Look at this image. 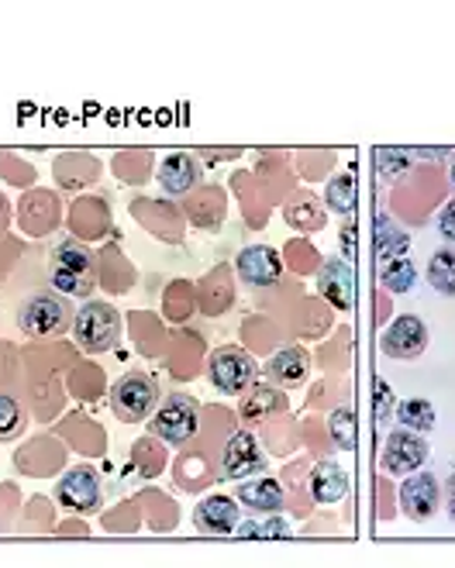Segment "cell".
I'll use <instances>...</instances> for the list:
<instances>
[{"label": "cell", "mask_w": 455, "mask_h": 568, "mask_svg": "<svg viewBox=\"0 0 455 568\" xmlns=\"http://www.w3.org/2000/svg\"><path fill=\"white\" fill-rule=\"evenodd\" d=\"M376 162H380V176L383 180H397L407 170V155L397 152V149H380L376 152Z\"/></svg>", "instance_id": "cell-27"}, {"label": "cell", "mask_w": 455, "mask_h": 568, "mask_svg": "<svg viewBox=\"0 0 455 568\" xmlns=\"http://www.w3.org/2000/svg\"><path fill=\"white\" fill-rule=\"evenodd\" d=\"M328 207L335 214H352L355 211V183L352 176H338L328 183Z\"/></svg>", "instance_id": "cell-26"}, {"label": "cell", "mask_w": 455, "mask_h": 568, "mask_svg": "<svg viewBox=\"0 0 455 568\" xmlns=\"http://www.w3.org/2000/svg\"><path fill=\"white\" fill-rule=\"evenodd\" d=\"M386 404H394V393L386 383H376V424H386Z\"/></svg>", "instance_id": "cell-30"}, {"label": "cell", "mask_w": 455, "mask_h": 568, "mask_svg": "<svg viewBox=\"0 0 455 568\" xmlns=\"http://www.w3.org/2000/svg\"><path fill=\"white\" fill-rule=\"evenodd\" d=\"M52 270L93 276V255H90V248H83L77 242H59L55 252H52Z\"/></svg>", "instance_id": "cell-20"}, {"label": "cell", "mask_w": 455, "mask_h": 568, "mask_svg": "<svg viewBox=\"0 0 455 568\" xmlns=\"http://www.w3.org/2000/svg\"><path fill=\"white\" fill-rule=\"evenodd\" d=\"M373 239H376V258H380V262L404 255V252H407V245H411V242H407V231H404V227H397V224L390 221L386 214H380V217H376Z\"/></svg>", "instance_id": "cell-19"}, {"label": "cell", "mask_w": 455, "mask_h": 568, "mask_svg": "<svg viewBox=\"0 0 455 568\" xmlns=\"http://www.w3.org/2000/svg\"><path fill=\"white\" fill-rule=\"evenodd\" d=\"M73 307L67 304V296L59 290H39L21 300L18 307V327L28 338H55V334L70 331Z\"/></svg>", "instance_id": "cell-2"}, {"label": "cell", "mask_w": 455, "mask_h": 568, "mask_svg": "<svg viewBox=\"0 0 455 568\" xmlns=\"http://www.w3.org/2000/svg\"><path fill=\"white\" fill-rule=\"evenodd\" d=\"M397 420H401V427H407V430L428 434V430L435 427V407H432V399H425V396H411V399H404V404L397 407Z\"/></svg>", "instance_id": "cell-22"}, {"label": "cell", "mask_w": 455, "mask_h": 568, "mask_svg": "<svg viewBox=\"0 0 455 568\" xmlns=\"http://www.w3.org/2000/svg\"><path fill=\"white\" fill-rule=\"evenodd\" d=\"M24 427H28V417H24L21 404H18L14 396L0 393V442L18 438V434H21Z\"/></svg>", "instance_id": "cell-24"}, {"label": "cell", "mask_w": 455, "mask_h": 568, "mask_svg": "<svg viewBox=\"0 0 455 568\" xmlns=\"http://www.w3.org/2000/svg\"><path fill=\"white\" fill-rule=\"evenodd\" d=\"M152 434L159 442H166L173 448L186 445L193 434H198V399L186 396V393H173L166 396L162 404L152 410V420H149Z\"/></svg>", "instance_id": "cell-4"}, {"label": "cell", "mask_w": 455, "mask_h": 568, "mask_svg": "<svg viewBox=\"0 0 455 568\" xmlns=\"http://www.w3.org/2000/svg\"><path fill=\"white\" fill-rule=\"evenodd\" d=\"M70 334L87 355L111 352L121 342V314L114 311V304L87 296V304L70 321Z\"/></svg>", "instance_id": "cell-1"}, {"label": "cell", "mask_w": 455, "mask_h": 568, "mask_svg": "<svg viewBox=\"0 0 455 568\" xmlns=\"http://www.w3.org/2000/svg\"><path fill=\"white\" fill-rule=\"evenodd\" d=\"M448 176H452V186H455V159H452V170H448Z\"/></svg>", "instance_id": "cell-32"}, {"label": "cell", "mask_w": 455, "mask_h": 568, "mask_svg": "<svg viewBox=\"0 0 455 568\" xmlns=\"http://www.w3.org/2000/svg\"><path fill=\"white\" fill-rule=\"evenodd\" d=\"M208 376H211L214 389H221V393H245L259 379V365L245 348L221 345V348L211 352Z\"/></svg>", "instance_id": "cell-5"}, {"label": "cell", "mask_w": 455, "mask_h": 568, "mask_svg": "<svg viewBox=\"0 0 455 568\" xmlns=\"http://www.w3.org/2000/svg\"><path fill=\"white\" fill-rule=\"evenodd\" d=\"M286 410V396L276 389V386H252V396L242 399V417L252 424V420H266L270 414H280Z\"/></svg>", "instance_id": "cell-18"}, {"label": "cell", "mask_w": 455, "mask_h": 568, "mask_svg": "<svg viewBox=\"0 0 455 568\" xmlns=\"http://www.w3.org/2000/svg\"><path fill=\"white\" fill-rule=\"evenodd\" d=\"M428 348V324L417 314H401L380 334V352L397 362H414Z\"/></svg>", "instance_id": "cell-6"}, {"label": "cell", "mask_w": 455, "mask_h": 568, "mask_svg": "<svg viewBox=\"0 0 455 568\" xmlns=\"http://www.w3.org/2000/svg\"><path fill=\"white\" fill-rule=\"evenodd\" d=\"M438 231H442V239L445 242H455V200H448L442 217H438Z\"/></svg>", "instance_id": "cell-29"}, {"label": "cell", "mask_w": 455, "mask_h": 568, "mask_svg": "<svg viewBox=\"0 0 455 568\" xmlns=\"http://www.w3.org/2000/svg\"><path fill=\"white\" fill-rule=\"evenodd\" d=\"M442 507V486L432 473H411L401 486V510L411 520H428Z\"/></svg>", "instance_id": "cell-10"}, {"label": "cell", "mask_w": 455, "mask_h": 568, "mask_svg": "<svg viewBox=\"0 0 455 568\" xmlns=\"http://www.w3.org/2000/svg\"><path fill=\"white\" fill-rule=\"evenodd\" d=\"M380 283H383L390 293H407V290H414V283H417L414 262H411V258H404V255L380 262Z\"/></svg>", "instance_id": "cell-21"}, {"label": "cell", "mask_w": 455, "mask_h": 568, "mask_svg": "<svg viewBox=\"0 0 455 568\" xmlns=\"http://www.w3.org/2000/svg\"><path fill=\"white\" fill-rule=\"evenodd\" d=\"M428 283L442 296H455V252L442 248L428 258Z\"/></svg>", "instance_id": "cell-23"}, {"label": "cell", "mask_w": 455, "mask_h": 568, "mask_svg": "<svg viewBox=\"0 0 455 568\" xmlns=\"http://www.w3.org/2000/svg\"><path fill=\"white\" fill-rule=\"evenodd\" d=\"M317 290L321 296L328 300L332 307L348 311L352 300H355V276H352V265L345 258H328L321 265L317 273Z\"/></svg>", "instance_id": "cell-12"}, {"label": "cell", "mask_w": 455, "mask_h": 568, "mask_svg": "<svg viewBox=\"0 0 455 568\" xmlns=\"http://www.w3.org/2000/svg\"><path fill=\"white\" fill-rule=\"evenodd\" d=\"M235 270L249 286H273L280 283V255L270 245H249L242 248Z\"/></svg>", "instance_id": "cell-13"}, {"label": "cell", "mask_w": 455, "mask_h": 568, "mask_svg": "<svg viewBox=\"0 0 455 568\" xmlns=\"http://www.w3.org/2000/svg\"><path fill=\"white\" fill-rule=\"evenodd\" d=\"M263 469H266V452L259 445V438L252 430H235L221 455V476L242 483L249 476H259Z\"/></svg>", "instance_id": "cell-9"}, {"label": "cell", "mask_w": 455, "mask_h": 568, "mask_svg": "<svg viewBox=\"0 0 455 568\" xmlns=\"http://www.w3.org/2000/svg\"><path fill=\"white\" fill-rule=\"evenodd\" d=\"M311 496L317 504H342L348 496V473L338 462H317L311 473Z\"/></svg>", "instance_id": "cell-17"}, {"label": "cell", "mask_w": 455, "mask_h": 568, "mask_svg": "<svg viewBox=\"0 0 455 568\" xmlns=\"http://www.w3.org/2000/svg\"><path fill=\"white\" fill-rule=\"evenodd\" d=\"M159 407V386L149 373H124L111 386V410L124 424H142Z\"/></svg>", "instance_id": "cell-3"}, {"label": "cell", "mask_w": 455, "mask_h": 568, "mask_svg": "<svg viewBox=\"0 0 455 568\" xmlns=\"http://www.w3.org/2000/svg\"><path fill=\"white\" fill-rule=\"evenodd\" d=\"M445 507H448V517L455 520V476H448L445 483Z\"/></svg>", "instance_id": "cell-31"}, {"label": "cell", "mask_w": 455, "mask_h": 568, "mask_svg": "<svg viewBox=\"0 0 455 568\" xmlns=\"http://www.w3.org/2000/svg\"><path fill=\"white\" fill-rule=\"evenodd\" d=\"M352 420H355V417H352V410H345V407L332 417V430H335V438H338V448H345V452L355 445V438H352Z\"/></svg>", "instance_id": "cell-28"}, {"label": "cell", "mask_w": 455, "mask_h": 568, "mask_svg": "<svg viewBox=\"0 0 455 568\" xmlns=\"http://www.w3.org/2000/svg\"><path fill=\"white\" fill-rule=\"evenodd\" d=\"M235 496H239V504L252 514H280L283 510V486L276 479H266V476H259V479L249 476V483H242L235 489Z\"/></svg>", "instance_id": "cell-15"}, {"label": "cell", "mask_w": 455, "mask_h": 568, "mask_svg": "<svg viewBox=\"0 0 455 568\" xmlns=\"http://www.w3.org/2000/svg\"><path fill=\"white\" fill-rule=\"evenodd\" d=\"M159 183L170 196H183L193 186H201V162L190 152H170L159 165Z\"/></svg>", "instance_id": "cell-14"}, {"label": "cell", "mask_w": 455, "mask_h": 568, "mask_svg": "<svg viewBox=\"0 0 455 568\" xmlns=\"http://www.w3.org/2000/svg\"><path fill=\"white\" fill-rule=\"evenodd\" d=\"M425 462H428V442H425V434L407 430V427L386 434L380 465H383L390 476H411L417 469H425Z\"/></svg>", "instance_id": "cell-7"}, {"label": "cell", "mask_w": 455, "mask_h": 568, "mask_svg": "<svg viewBox=\"0 0 455 568\" xmlns=\"http://www.w3.org/2000/svg\"><path fill=\"white\" fill-rule=\"evenodd\" d=\"M55 499H59V507H67L70 514H93V510H101V499H104L101 476H97L90 465H77V469H67V473L59 476Z\"/></svg>", "instance_id": "cell-8"}, {"label": "cell", "mask_w": 455, "mask_h": 568, "mask_svg": "<svg viewBox=\"0 0 455 568\" xmlns=\"http://www.w3.org/2000/svg\"><path fill=\"white\" fill-rule=\"evenodd\" d=\"M239 538H290V524L283 517H270V520H255V524H239L235 527Z\"/></svg>", "instance_id": "cell-25"}, {"label": "cell", "mask_w": 455, "mask_h": 568, "mask_svg": "<svg viewBox=\"0 0 455 568\" xmlns=\"http://www.w3.org/2000/svg\"><path fill=\"white\" fill-rule=\"evenodd\" d=\"M266 376H270L276 386H301V383H307V376H311V358H307V352L297 348V345L280 348V352L270 358V365H266Z\"/></svg>", "instance_id": "cell-16"}, {"label": "cell", "mask_w": 455, "mask_h": 568, "mask_svg": "<svg viewBox=\"0 0 455 568\" xmlns=\"http://www.w3.org/2000/svg\"><path fill=\"white\" fill-rule=\"evenodd\" d=\"M193 527L208 538H224V534H235L239 527V499L232 496H204L198 507H193Z\"/></svg>", "instance_id": "cell-11"}]
</instances>
